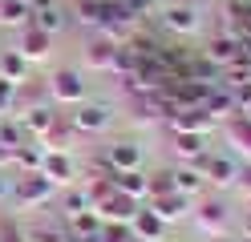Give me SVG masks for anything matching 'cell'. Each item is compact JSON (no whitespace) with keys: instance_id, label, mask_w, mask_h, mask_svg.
Wrapping results in <instances>:
<instances>
[{"instance_id":"obj_18","label":"cell","mask_w":251,"mask_h":242,"mask_svg":"<svg viewBox=\"0 0 251 242\" xmlns=\"http://www.w3.org/2000/svg\"><path fill=\"white\" fill-rule=\"evenodd\" d=\"M28 73H33V65H28V61L17 53V48L8 44L4 53H0V77H4L12 89H21V85H28Z\"/></svg>"},{"instance_id":"obj_22","label":"cell","mask_w":251,"mask_h":242,"mask_svg":"<svg viewBox=\"0 0 251 242\" xmlns=\"http://www.w3.org/2000/svg\"><path fill=\"white\" fill-rule=\"evenodd\" d=\"M28 24L41 28V32H49V37H61V32H69V16L61 12V4H53V8H37Z\"/></svg>"},{"instance_id":"obj_20","label":"cell","mask_w":251,"mask_h":242,"mask_svg":"<svg viewBox=\"0 0 251 242\" xmlns=\"http://www.w3.org/2000/svg\"><path fill=\"white\" fill-rule=\"evenodd\" d=\"M98 210V218L101 222H130L134 218V210H138V202L134 198H126V194H114V198H105L101 206H93Z\"/></svg>"},{"instance_id":"obj_26","label":"cell","mask_w":251,"mask_h":242,"mask_svg":"<svg viewBox=\"0 0 251 242\" xmlns=\"http://www.w3.org/2000/svg\"><path fill=\"white\" fill-rule=\"evenodd\" d=\"M146 174H150V198L178 194V190H175V177H170V170H146Z\"/></svg>"},{"instance_id":"obj_7","label":"cell","mask_w":251,"mask_h":242,"mask_svg":"<svg viewBox=\"0 0 251 242\" xmlns=\"http://www.w3.org/2000/svg\"><path fill=\"white\" fill-rule=\"evenodd\" d=\"M105 166L114 174H126V170H146V145L138 137H114L105 145Z\"/></svg>"},{"instance_id":"obj_10","label":"cell","mask_w":251,"mask_h":242,"mask_svg":"<svg viewBox=\"0 0 251 242\" xmlns=\"http://www.w3.org/2000/svg\"><path fill=\"white\" fill-rule=\"evenodd\" d=\"M122 44H114L109 37L101 32H89L85 44H81V73H109V65H114V53Z\"/></svg>"},{"instance_id":"obj_25","label":"cell","mask_w":251,"mask_h":242,"mask_svg":"<svg viewBox=\"0 0 251 242\" xmlns=\"http://www.w3.org/2000/svg\"><path fill=\"white\" fill-rule=\"evenodd\" d=\"M57 202H61V222H69V218L81 214V210H89V198H85L81 186H65L57 194Z\"/></svg>"},{"instance_id":"obj_6","label":"cell","mask_w":251,"mask_h":242,"mask_svg":"<svg viewBox=\"0 0 251 242\" xmlns=\"http://www.w3.org/2000/svg\"><path fill=\"white\" fill-rule=\"evenodd\" d=\"M199 174L207 177V186H215L219 194L223 190H235V177H239V161H235L231 154H219V150H207L199 161Z\"/></svg>"},{"instance_id":"obj_12","label":"cell","mask_w":251,"mask_h":242,"mask_svg":"<svg viewBox=\"0 0 251 242\" xmlns=\"http://www.w3.org/2000/svg\"><path fill=\"white\" fill-rule=\"evenodd\" d=\"M170 133H211V129H219L211 121V113L202 109V105H186V109H175L170 117L162 121Z\"/></svg>"},{"instance_id":"obj_28","label":"cell","mask_w":251,"mask_h":242,"mask_svg":"<svg viewBox=\"0 0 251 242\" xmlns=\"http://www.w3.org/2000/svg\"><path fill=\"white\" fill-rule=\"evenodd\" d=\"M235 194L251 202V161H247V166H239V177H235Z\"/></svg>"},{"instance_id":"obj_29","label":"cell","mask_w":251,"mask_h":242,"mask_svg":"<svg viewBox=\"0 0 251 242\" xmlns=\"http://www.w3.org/2000/svg\"><path fill=\"white\" fill-rule=\"evenodd\" d=\"M12 198V177H4V170H0V206H4Z\"/></svg>"},{"instance_id":"obj_32","label":"cell","mask_w":251,"mask_h":242,"mask_svg":"<svg viewBox=\"0 0 251 242\" xmlns=\"http://www.w3.org/2000/svg\"><path fill=\"white\" fill-rule=\"evenodd\" d=\"M28 4H33V0H28Z\"/></svg>"},{"instance_id":"obj_21","label":"cell","mask_w":251,"mask_h":242,"mask_svg":"<svg viewBox=\"0 0 251 242\" xmlns=\"http://www.w3.org/2000/svg\"><path fill=\"white\" fill-rule=\"evenodd\" d=\"M227 133L231 141V150H239V154H251V117H243V113H235V117H227L223 125H219Z\"/></svg>"},{"instance_id":"obj_5","label":"cell","mask_w":251,"mask_h":242,"mask_svg":"<svg viewBox=\"0 0 251 242\" xmlns=\"http://www.w3.org/2000/svg\"><path fill=\"white\" fill-rule=\"evenodd\" d=\"M57 194H61V190H57L45 174H17V177H12V198H8V206H12V210H33V206L53 202Z\"/></svg>"},{"instance_id":"obj_31","label":"cell","mask_w":251,"mask_h":242,"mask_svg":"<svg viewBox=\"0 0 251 242\" xmlns=\"http://www.w3.org/2000/svg\"><path fill=\"white\" fill-rule=\"evenodd\" d=\"M243 117H251V109H247V113H243Z\"/></svg>"},{"instance_id":"obj_23","label":"cell","mask_w":251,"mask_h":242,"mask_svg":"<svg viewBox=\"0 0 251 242\" xmlns=\"http://www.w3.org/2000/svg\"><path fill=\"white\" fill-rule=\"evenodd\" d=\"M28 21H33L28 0H0V28H25Z\"/></svg>"},{"instance_id":"obj_24","label":"cell","mask_w":251,"mask_h":242,"mask_svg":"<svg viewBox=\"0 0 251 242\" xmlns=\"http://www.w3.org/2000/svg\"><path fill=\"white\" fill-rule=\"evenodd\" d=\"M65 234L69 238H93V234H101V218H98V210H81L77 218H69L65 222Z\"/></svg>"},{"instance_id":"obj_30","label":"cell","mask_w":251,"mask_h":242,"mask_svg":"<svg viewBox=\"0 0 251 242\" xmlns=\"http://www.w3.org/2000/svg\"><path fill=\"white\" fill-rule=\"evenodd\" d=\"M53 4H65V0H53Z\"/></svg>"},{"instance_id":"obj_11","label":"cell","mask_w":251,"mask_h":242,"mask_svg":"<svg viewBox=\"0 0 251 242\" xmlns=\"http://www.w3.org/2000/svg\"><path fill=\"white\" fill-rule=\"evenodd\" d=\"M41 174L49 177V182L57 186V190H65V186H77V161H73V154H61V150H45V157H41Z\"/></svg>"},{"instance_id":"obj_3","label":"cell","mask_w":251,"mask_h":242,"mask_svg":"<svg viewBox=\"0 0 251 242\" xmlns=\"http://www.w3.org/2000/svg\"><path fill=\"white\" fill-rule=\"evenodd\" d=\"M45 89H49V101L53 105H81L89 97V81L81 69H69V65H57L45 81Z\"/></svg>"},{"instance_id":"obj_14","label":"cell","mask_w":251,"mask_h":242,"mask_svg":"<svg viewBox=\"0 0 251 242\" xmlns=\"http://www.w3.org/2000/svg\"><path fill=\"white\" fill-rule=\"evenodd\" d=\"M150 210L166 226H178V222H186L195 214V198H186V194H166V198H150Z\"/></svg>"},{"instance_id":"obj_16","label":"cell","mask_w":251,"mask_h":242,"mask_svg":"<svg viewBox=\"0 0 251 242\" xmlns=\"http://www.w3.org/2000/svg\"><path fill=\"white\" fill-rule=\"evenodd\" d=\"M207 150H211L207 133H170V154H175L178 166H195Z\"/></svg>"},{"instance_id":"obj_4","label":"cell","mask_w":251,"mask_h":242,"mask_svg":"<svg viewBox=\"0 0 251 242\" xmlns=\"http://www.w3.org/2000/svg\"><path fill=\"white\" fill-rule=\"evenodd\" d=\"M191 222H195V230H199L202 238L223 242V238L231 234V206L223 202V194H215V198H202L199 210L191 214Z\"/></svg>"},{"instance_id":"obj_19","label":"cell","mask_w":251,"mask_h":242,"mask_svg":"<svg viewBox=\"0 0 251 242\" xmlns=\"http://www.w3.org/2000/svg\"><path fill=\"white\" fill-rule=\"evenodd\" d=\"M170 177H175V190L186 194V198H202V190H207V177L199 174V166H170Z\"/></svg>"},{"instance_id":"obj_15","label":"cell","mask_w":251,"mask_h":242,"mask_svg":"<svg viewBox=\"0 0 251 242\" xmlns=\"http://www.w3.org/2000/svg\"><path fill=\"white\" fill-rule=\"evenodd\" d=\"M130 230H134V238H142V242H166L170 226L150 210V202H142V206L134 210V218H130Z\"/></svg>"},{"instance_id":"obj_27","label":"cell","mask_w":251,"mask_h":242,"mask_svg":"<svg viewBox=\"0 0 251 242\" xmlns=\"http://www.w3.org/2000/svg\"><path fill=\"white\" fill-rule=\"evenodd\" d=\"M101 242H134L130 222H101Z\"/></svg>"},{"instance_id":"obj_2","label":"cell","mask_w":251,"mask_h":242,"mask_svg":"<svg viewBox=\"0 0 251 242\" xmlns=\"http://www.w3.org/2000/svg\"><path fill=\"white\" fill-rule=\"evenodd\" d=\"M118 117V105L114 101H101V97H85L81 105H73L69 113V125L77 129L81 137H93V133H105Z\"/></svg>"},{"instance_id":"obj_9","label":"cell","mask_w":251,"mask_h":242,"mask_svg":"<svg viewBox=\"0 0 251 242\" xmlns=\"http://www.w3.org/2000/svg\"><path fill=\"white\" fill-rule=\"evenodd\" d=\"M202 61L211 65V69H219L223 73L227 65H235V61H243V44L231 37V32H215V37H207L202 41V53H199Z\"/></svg>"},{"instance_id":"obj_17","label":"cell","mask_w":251,"mask_h":242,"mask_svg":"<svg viewBox=\"0 0 251 242\" xmlns=\"http://www.w3.org/2000/svg\"><path fill=\"white\" fill-rule=\"evenodd\" d=\"M114 186H118V194L134 198L138 206L150 202V174H146V170H126V174H114Z\"/></svg>"},{"instance_id":"obj_8","label":"cell","mask_w":251,"mask_h":242,"mask_svg":"<svg viewBox=\"0 0 251 242\" xmlns=\"http://www.w3.org/2000/svg\"><path fill=\"white\" fill-rule=\"evenodd\" d=\"M53 41L57 37H49V32H41V28H33V24H25V28H17V41H12V48L33 65H49V57H53Z\"/></svg>"},{"instance_id":"obj_13","label":"cell","mask_w":251,"mask_h":242,"mask_svg":"<svg viewBox=\"0 0 251 242\" xmlns=\"http://www.w3.org/2000/svg\"><path fill=\"white\" fill-rule=\"evenodd\" d=\"M57 117H61L57 105H53V101H45V105H28V109H25V113H17L12 121H21V129H25V137H28V141H41V137L53 129V121H57Z\"/></svg>"},{"instance_id":"obj_1","label":"cell","mask_w":251,"mask_h":242,"mask_svg":"<svg viewBox=\"0 0 251 242\" xmlns=\"http://www.w3.org/2000/svg\"><path fill=\"white\" fill-rule=\"evenodd\" d=\"M154 21H158V28L175 32V37H199L202 32V8L195 4V0H162L158 8H154Z\"/></svg>"}]
</instances>
